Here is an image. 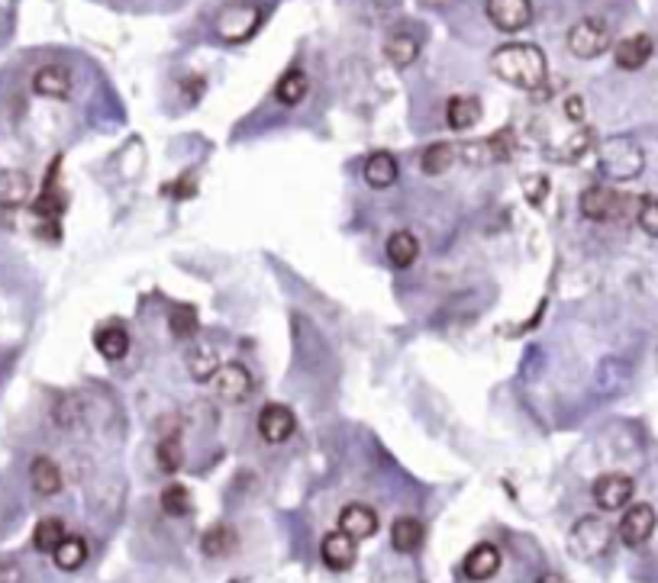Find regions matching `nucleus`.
<instances>
[{
    "label": "nucleus",
    "instance_id": "f257e3e1",
    "mask_svg": "<svg viewBox=\"0 0 658 583\" xmlns=\"http://www.w3.org/2000/svg\"><path fill=\"white\" fill-rule=\"evenodd\" d=\"M491 71L520 90H539L548 78L546 52L533 42H507L491 55Z\"/></svg>",
    "mask_w": 658,
    "mask_h": 583
},
{
    "label": "nucleus",
    "instance_id": "f03ea898",
    "mask_svg": "<svg viewBox=\"0 0 658 583\" xmlns=\"http://www.w3.org/2000/svg\"><path fill=\"white\" fill-rule=\"evenodd\" d=\"M597 168L610 181H633L643 174L645 168V152L636 139L629 136H614L597 146Z\"/></svg>",
    "mask_w": 658,
    "mask_h": 583
},
{
    "label": "nucleus",
    "instance_id": "7ed1b4c3",
    "mask_svg": "<svg viewBox=\"0 0 658 583\" xmlns=\"http://www.w3.org/2000/svg\"><path fill=\"white\" fill-rule=\"evenodd\" d=\"M610 541H614V529L610 522L600 516H585L577 519L568 531V554L575 561H597L610 551Z\"/></svg>",
    "mask_w": 658,
    "mask_h": 583
},
{
    "label": "nucleus",
    "instance_id": "20e7f679",
    "mask_svg": "<svg viewBox=\"0 0 658 583\" xmlns=\"http://www.w3.org/2000/svg\"><path fill=\"white\" fill-rule=\"evenodd\" d=\"M610 49V30L606 23L597 16H587V20H577L568 30V52L575 59H597Z\"/></svg>",
    "mask_w": 658,
    "mask_h": 583
},
{
    "label": "nucleus",
    "instance_id": "39448f33",
    "mask_svg": "<svg viewBox=\"0 0 658 583\" xmlns=\"http://www.w3.org/2000/svg\"><path fill=\"white\" fill-rule=\"evenodd\" d=\"M633 200L629 197H620V193L614 191V187H587L585 193H581V200H577V207H581V213L587 216V220L594 222H606V220H620L623 210L629 207Z\"/></svg>",
    "mask_w": 658,
    "mask_h": 583
},
{
    "label": "nucleus",
    "instance_id": "423d86ee",
    "mask_svg": "<svg viewBox=\"0 0 658 583\" xmlns=\"http://www.w3.org/2000/svg\"><path fill=\"white\" fill-rule=\"evenodd\" d=\"M655 510H652L649 503H636V506H629L626 516L620 519V525H616V535H620L623 545L629 548H639L645 545V541L652 539V531H655Z\"/></svg>",
    "mask_w": 658,
    "mask_h": 583
},
{
    "label": "nucleus",
    "instance_id": "0eeeda50",
    "mask_svg": "<svg viewBox=\"0 0 658 583\" xmlns=\"http://www.w3.org/2000/svg\"><path fill=\"white\" fill-rule=\"evenodd\" d=\"M594 503H597L604 512H616L623 510L629 500H633V494H636V484H633V477H626V474H604V477L594 480Z\"/></svg>",
    "mask_w": 658,
    "mask_h": 583
},
{
    "label": "nucleus",
    "instance_id": "6e6552de",
    "mask_svg": "<svg viewBox=\"0 0 658 583\" xmlns=\"http://www.w3.org/2000/svg\"><path fill=\"white\" fill-rule=\"evenodd\" d=\"M488 20L501 33H520L533 23V0H488Z\"/></svg>",
    "mask_w": 658,
    "mask_h": 583
},
{
    "label": "nucleus",
    "instance_id": "1a4fd4ad",
    "mask_svg": "<svg viewBox=\"0 0 658 583\" xmlns=\"http://www.w3.org/2000/svg\"><path fill=\"white\" fill-rule=\"evenodd\" d=\"M255 26H259V7H252V4H233L216 20V33L226 42H243L255 33Z\"/></svg>",
    "mask_w": 658,
    "mask_h": 583
},
{
    "label": "nucleus",
    "instance_id": "9d476101",
    "mask_svg": "<svg viewBox=\"0 0 658 583\" xmlns=\"http://www.w3.org/2000/svg\"><path fill=\"white\" fill-rule=\"evenodd\" d=\"M214 390L223 403L236 407V403H243V400L252 393V374L245 371V364H239V362L223 364V368L214 374Z\"/></svg>",
    "mask_w": 658,
    "mask_h": 583
},
{
    "label": "nucleus",
    "instance_id": "9b49d317",
    "mask_svg": "<svg viewBox=\"0 0 658 583\" xmlns=\"http://www.w3.org/2000/svg\"><path fill=\"white\" fill-rule=\"evenodd\" d=\"M294 428H297V419H294V413L284 407V403H268V407H262V413H259V436L265 438L268 445L288 442V438L294 436Z\"/></svg>",
    "mask_w": 658,
    "mask_h": 583
},
{
    "label": "nucleus",
    "instance_id": "f8f14e48",
    "mask_svg": "<svg viewBox=\"0 0 658 583\" xmlns=\"http://www.w3.org/2000/svg\"><path fill=\"white\" fill-rule=\"evenodd\" d=\"M319 558L329 570H348L358 558V541L342 529H336L319 541Z\"/></svg>",
    "mask_w": 658,
    "mask_h": 583
},
{
    "label": "nucleus",
    "instance_id": "ddd939ff",
    "mask_svg": "<svg viewBox=\"0 0 658 583\" xmlns=\"http://www.w3.org/2000/svg\"><path fill=\"white\" fill-rule=\"evenodd\" d=\"M652 52H655V42H652V36L636 33V36H626V39H620V42H616L614 61L623 68V71H639V68H643L645 61L652 59Z\"/></svg>",
    "mask_w": 658,
    "mask_h": 583
},
{
    "label": "nucleus",
    "instance_id": "4468645a",
    "mask_svg": "<svg viewBox=\"0 0 658 583\" xmlns=\"http://www.w3.org/2000/svg\"><path fill=\"white\" fill-rule=\"evenodd\" d=\"M501 570V551H497L491 541H481V545H474L472 551L465 554V561H462V574L468 577V580H491V577Z\"/></svg>",
    "mask_w": 658,
    "mask_h": 583
},
{
    "label": "nucleus",
    "instance_id": "2eb2a0df",
    "mask_svg": "<svg viewBox=\"0 0 658 583\" xmlns=\"http://www.w3.org/2000/svg\"><path fill=\"white\" fill-rule=\"evenodd\" d=\"M72 71L65 65H43L36 74H33V90L39 97H52V100H65L72 94Z\"/></svg>",
    "mask_w": 658,
    "mask_h": 583
},
{
    "label": "nucleus",
    "instance_id": "dca6fc26",
    "mask_svg": "<svg viewBox=\"0 0 658 583\" xmlns=\"http://www.w3.org/2000/svg\"><path fill=\"white\" fill-rule=\"evenodd\" d=\"M33 197V177L20 168H4L0 171V207L14 210L23 207Z\"/></svg>",
    "mask_w": 658,
    "mask_h": 583
},
{
    "label": "nucleus",
    "instance_id": "f3484780",
    "mask_svg": "<svg viewBox=\"0 0 658 583\" xmlns=\"http://www.w3.org/2000/svg\"><path fill=\"white\" fill-rule=\"evenodd\" d=\"M185 364H187V374H191L194 381H200V384L214 381V374L223 368L220 352H216L210 342H194V345L187 348V354H185Z\"/></svg>",
    "mask_w": 658,
    "mask_h": 583
},
{
    "label": "nucleus",
    "instance_id": "a211bd4d",
    "mask_svg": "<svg viewBox=\"0 0 658 583\" xmlns=\"http://www.w3.org/2000/svg\"><path fill=\"white\" fill-rule=\"evenodd\" d=\"M339 529L346 535H352L356 541L371 539L377 531V512L371 506H365V503H348L346 510L339 512Z\"/></svg>",
    "mask_w": 658,
    "mask_h": 583
},
{
    "label": "nucleus",
    "instance_id": "6ab92c4d",
    "mask_svg": "<svg viewBox=\"0 0 658 583\" xmlns=\"http://www.w3.org/2000/svg\"><path fill=\"white\" fill-rule=\"evenodd\" d=\"M478 119H481V100L478 97L459 94L445 104V123H449V129H455V133H468L472 126H478Z\"/></svg>",
    "mask_w": 658,
    "mask_h": 583
},
{
    "label": "nucleus",
    "instance_id": "aec40b11",
    "mask_svg": "<svg viewBox=\"0 0 658 583\" xmlns=\"http://www.w3.org/2000/svg\"><path fill=\"white\" fill-rule=\"evenodd\" d=\"M397 174H400L397 158H394L391 152H375V155H368V162H365V181H368V187H375V191L391 187L394 181H397Z\"/></svg>",
    "mask_w": 658,
    "mask_h": 583
},
{
    "label": "nucleus",
    "instance_id": "412c9836",
    "mask_svg": "<svg viewBox=\"0 0 658 583\" xmlns=\"http://www.w3.org/2000/svg\"><path fill=\"white\" fill-rule=\"evenodd\" d=\"M30 484L39 496H55L62 490V467L52 458L39 455L30 465Z\"/></svg>",
    "mask_w": 658,
    "mask_h": 583
},
{
    "label": "nucleus",
    "instance_id": "4be33fe9",
    "mask_svg": "<svg viewBox=\"0 0 658 583\" xmlns=\"http://www.w3.org/2000/svg\"><path fill=\"white\" fill-rule=\"evenodd\" d=\"M391 545H394V551H400V554L416 551V548L423 545V522H420V519H414V516L394 519V525H391Z\"/></svg>",
    "mask_w": 658,
    "mask_h": 583
},
{
    "label": "nucleus",
    "instance_id": "5701e85b",
    "mask_svg": "<svg viewBox=\"0 0 658 583\" xmlns=\"http://www.w3.org/2000/svg\"><path fill=\"white\" fill-rule=\"evenodd\" d=\"M385 251H387V261H391L394 268H410L416 261V255H420V242H416L414 232L397 230L391 239H387Z\"/></svg>",
    "mask_w": 658,
    "mask_h": 583
},
{
    "label": "nucleus",
    "instance_id": "b1692460",
    "mask_svg": "<svg viewBox=\"0 0 658 583\" xmlns=\"http://www.w3.org/2000/svg\"><path fill=\"white\" fill-rule=\"evenodd\" d=\"M94 345L107 362H119V358H126V352H129V333L117 323L104 325V329L94 335Z\"/></svg>",
    "mask_w": 658,
    "mask_h": 583
},
{
    "label": "nucleus",
    "instance_id": "393cba45",
    "mask_svg": "<svg viewBox=\"0 0 658 583\" xmlns=\"http://www.w3.org/2000/svg\"><path fill=\"white\" fill-rule=\"evenodd\" d=\"M385 55L391 65L407 68V65H414L416 55H420V42H416V36H410V33H391L385 42Z\"/></svg>",
    "mask_w": 658,
    "mask_h": 583
},
{
    "label": "nucleus",
    "instance_id": "a878e982",
    "mask_svg": "<svg viewBox=\"0 0 658 583\" xmlns=\"http://www.w3.org/2000/svg\"><path fill=\"white\" fill-rule=\"evenodd\" d=\"M52 558H55V568L72 574V570L84 568V561H88V541L78 539V535H65L62 545L52 551Z\"/></svg>",
    "mask_w": 658,
    "mask_h": 583
},
{
    "label": "nucleus",
    "instance_id": "bb28decb",
    "mask_svg": "<svg viewBox=\"0 0 658 583\" xmlns=\"http://www.w3.org/2000/svg\"><path fill=\"white\" fill-rule=\"evenodd\" d=\"M65 535H68V531H65V522H62V519L45 516V519H39L36 529H33V545H36V551L52 554L55 548L62 545V539H65Z\"/></svg>",
    "mask_w": 658,
    "mask_h": 583
},
{
    "label": "nucleus",
    "instance_id": "cd10ccee",
    "mask_svg": "<svg viewBox=\"0 0 658 583\" xmlns=\"http://www.w3.org/2000/svg\"><path fill=\"white\" fill-rule=\"evenodd\" d=\"M455 162H459V152H455V146H449V142H436V146H429L420 155V168L426 171V174H445Z\"/></svg>",
    "mask_w": 658,
    "mask_h": 583
},
{
    "label": "nucleus",
    "instance_id": "c85d7f7f",
    "mask_svg": "<svg viewBox=\"0 0 658 583\" xmlns=\"http://www.w3.org/2000/svg\"><path fill=\"white\" fill-rule=\"evenodd\" d=\"M274 97H278L281 104H288V107L300 104L303 97H307V74L297 71V68L284 71L281 81H278V88H274Z\"/></svg>",
    "mask_w": 658,
    "mask_h": 583
},
{
    "label": "nucleus",
    "instance_id": "c756f323",
    "mask_svg": "<svg viewBox=\"0 0 658 583\" xmlns=\"http://www.w3.org/2000/svg\"><path fill=\"white\" fill-rule=\"evenodd\" d=\"M162 510H165V516H175V519L187 516V512L194 510L191 490H187L185 484H168V487L162 490Z\"/></svg>",
    "mask_w": 658,
    "mask_h": 583
},
{
    "label": "nucleus",
    "instance_id": "7c9ffc66",
    "mask_svg": "<svg viewBox=\"0 0 658 583\" xmlns=\"http://www.w3.org/2000/svg\"><path fill=\"white\" fill-rule=\"evenodd\" d=\"M233 545H236V535H233L230 525H214V529H207L204 531V539H200V551L210 554V558H220V554H226Z\"/></svg>",
    "mask_w": 658,
    "mask_h": 583
},
{
    "label": "nucleus",
    "instance_id": "2f4dec72",
    "mask_svg": "<svg viewBox=\"0 0 658 583\" xmlns=\"http://www.w3.org/2000/svg\"><path fill=\"white\" fill-rule=\"evenodd\" d=\"M156 461H158V467H162L165 474L178 471V467H181V442H178V436H168V438H162V442H158Z\"/></svg>",
    "mask_w": 658,
    "mask_h": 583
},
{
    "label": "nucleus",
    "instance_id": "473e14b6",
    "mask_svg": "<svg viewBox=\"0 0 658 583\" xmlns=\"http://www.w3.org/2000/svg\"><path fill=\"white\" fill-rule=\"evenodd\" d=\"M52 416H55V422H59L62 428H72V426H78V419H81V400H78V397H72V393H65V397H59V400H55Z\"/></svg>",
    "mask_w": 658,
    "mask_h": 583
},
{
    "label": "nucleus",
    "instance_id": "72a5a7b5",
    "mask_svg": "<svg viewBox=\"0 0 658 583\" xmlns=\"http://www.w3.org/2000/svg\"><path fill=\"white\" fill-rule=\"evenodd\" d=\"M171 333H175V339H194V333H197V316H194L191 306H178V310H171Z\"/></svg>",
    "mask_w": 658,
    "mask_h": 583
},
{
    "label": "nucleus",
    "instance_id": "f704fd0d",
    "mask_svg": "<svg viewBox=\"0 0 658 583\" xmlns=\"http://www.w3.org/2000/svg\"><path fill=\"white\" fill-rule=\"evenodd\" d=\"M523 193L529 207H542V200L548 197V177L546 174H526L523 177Z\"/></svg>",
    "mask_w": 658,
    "mask_h": 583
},
{
    "label": "nucleus",
    "instance_id": "c9c22d12",
    "mask_svg": "<svg viewBox=\"0 0 658 583\" xmlns=\"http://www.w3.org/2000/svg\"><path fill=\"white\" fill-rule=\"evenodd\" d=\"M636 220H639V230H643L645 236L658 239V197H649L639 203Z\"/></svg>",
    "mask_w": 658,
    "mask_h": 583
},
{
    "label": "nucleus",
    "instance_id": "e433bc0d",
    "mask_svg": "<svg viewBox=\"0 0 658 583\" xmlns=\"http://www.w3.org/2000/svg\"><path fill=\"white\" fill-rule=\"evenodd\" d=\"M565 117H568L571 123H585V100L577 94H571L568 100H565Z\"/></svg>",
    "mask_w": 658,
    "mask_h": 583
},
{
    "label": "nucleus",
    "instance_id": "4c0bfd02",
    "mask_svg": "<svg viewBox=\"0 0 658 583\" xmlns=\"http://www.w3.org/2000/svg\"><path fill=\"white\" fill-rule=\"evenodd\" d=\"M0 583H23V568L16 561H0Z\"/></svg>",
    "mask_w": 658,
    "mask_h": 583
},
{
    "label": "nucleus",
    "instance_id": "58836bf2",
    "mask_svg": "<svg viewBox=\"0 0 658 583\" xmlns=\"http://www.w3.org/2000/svg\"><path fill=\"white\" fill-rule=\"evenodd\" d=\"M536 583H568V580H565L562 574H555V570H548V574H542Z\"/></svg>",
    "mask_w": 658,
    "mask_h": 583
}]
</instances>
